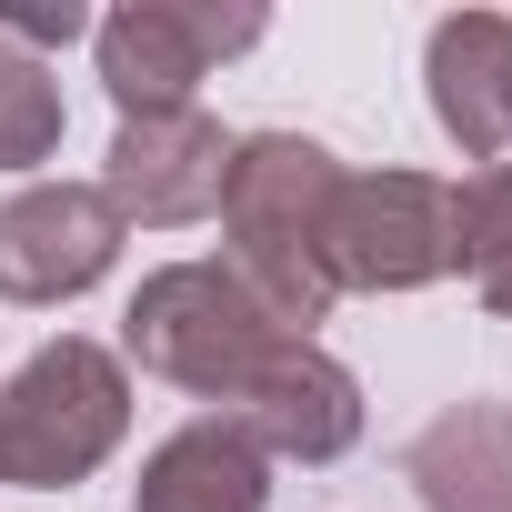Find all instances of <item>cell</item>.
Listing matches in <instances>:
<instances>
[{
    "label": "cell",
    "instance_id": "1",
    "mask_svg": "<svg viewBox=\"0 0 512 512\" xmlns=\"http://www.w3.org/2000/svg\"><path fill=\"white\" fill-rule=\"evenodd\" d=\"M332 201H342V161L302 131H251L231 141V171H221V231H231V272L241 292L262 302L282 332L312 342V322L342 302L332 292Z\"/></svg>",
    "mask_w": 512,
    "mask_h": 512
},
{
    "label": "cell",
    "instance_id": "2",
    "mask_svg": "<svg viewBox=\"0 0 512 512\" xmlns=\"http://www.w3.org/2000/svg\"><path fill=\"white\" fill-rule=\"evenodd\" d=\"M131 432V372L121 352L61 332L41 342L11 382H0V482L11 492H71L81 472H101Z\"/></svg>",
    "mask_w": 512,
    "mask_h": 512
},
{
    "label": "cell",
    "instance_id": "3",
    "mask_svg": "<svg viewBox=\"0 0 512 512\" xmlns=\"http://www.w3.org/2000/svg\"><path fill=\"white\" fill-rule=\"evenodd\" d=\"M272 342H282V322L241 292L231 262H171V272H151V282L131 292V312H121V352H131L141 372L201 392V402H231L251 372H262Z\"/></svg>",
    "mask_w": 512,
    "mask_h": 512
},
{
    "label": "cell",
    "instance_id": "4",
    "mask_svg": "<svg viewBox=\"0 0 512 512\" xmlns=\"http://www.w3.org/2000/svg\"><path fill=\"white\" fill-rule=\"evenodd\" d=\"M262 41V11L251 0H131V11L91 21V51H101V91L121 101V121L141 111H191V91L211 81V61Z\"/></svg>",
    "mask_w": 512,
    "mask_h": 512
},
{
    "label": "cell",
    "instance_id": "5",
    "mask_svg": "<svg viewBox=\"0 0 512 512\" xmlns=\"http://www.w3.org/2000/svg\"><path fill=\"white\" fill-rule=\"evenodd\" d=\"M332 292H422L452 272V191L422 171H342L332 201Z\"/></svg>",
    "mask_w": 512,
    "mask_h": 512
},
{
    "label": "cell",
    "instance_id": "6",
    "mask_svg": "<svg viewBox=\"0 0 512 512\" xmlns=\"http://www.w3.org/2000/svg\"><path fill=\"white\" fill-rule=\"evenodd\" d=\"M121 211L101 181H31L0 201V302H81L121 262Z\"/></svg>",
    "mask_w": 512,
    "mask_h": 512
},
{
    "label": "cell",
    "instance_id": "7",
    "mask_svg": "<svg viewBox=\"0 0 512 512\" xmlns=\"http://www.w3.org/2000/svg\"><path fill=\"white\" fill-rule=\"evenodd\" d=\"M231 422L251 432L262 462H342V452L362 442V382H352L322 342L282 332V342L262 352V372L231 392Z\"/></svg>",
    "mask_w": 512,
    "mask_h": 512
},
{
    "label": "cell",
    "instance_id": "8",
    "mask_svg": "<svg viewBox=\"0 0 512 512\" xmlns=\"http://www.w3.org/2000/svg\"><path fill=\"white\" fill-rule=\"evenodd\" d=\"M221 171H231V141L221 121L191 101V111H141L111 131V211L141 221V231H181V221H211L221 211Z\"/></svg>",
    "mask_w": 512,
    "mask_h": 512
},
{
    "label": "cell",
    "instance_id": "9",
    "mask_svg": "<svg viewBox=\"0 0 512 512\" xmlns=\"http://www.w3.org/2000/svg\"><path fill=\"white\" fill-rule=\"evenodd\" d=\"M422 81H432V121L452 131V151L482 171L512 151V21L502 11H452L422 41Z\"/></svg>",
    "mask_w": 512,
    "mask_h": 512
},
{
    "label": "cell",
    "instance_id": "10",
    "mask_svg": "<svg viewBox=\"0 0 512 512\" xmlns=\"http://www.w3.org/2000/svg\"><path fill=\"white\" fill-rule=\"evenodd\" d=\"M262 502H272V462L251 452L231 412L181 422L131 482V512H262Z\"/></svg>",
    "mask_w": 512,
    "mask_h": 512
},
{
    "label": "cell",
    "instance_id": "11",
    "mask_svg": "<svg viewBox=\"0 0 512 512\" xmlns=\"http://www.w3.org/2000/svg\"><path fill=\"white\" fill-rule=\"evenodd\" d=\"M412 492L432 512H512V412L502 402H452L412 432L402 452Z\"/></svg>",
    "mask_w": 512,
    "mask_h": 512
},
{
    "label": "cell",
    "instance_id": "12",
    "mask_svg": "<svg viewBox=\"0 0 512 512\" xmlns=\"http://www.w3.org/2000/svg\"><path fill=\"white\" fill-rule=\"evenodd\" d=\"M61 151V81L0 41V171H41Z\"/></svg>",
    "mask_w": 512,
    "mask_h": 512
},
{
    "label": "cell",
    "instance_id": "13",
    "mask_svg": "<svg viewBox=\"0 0 512 512\" xmlns=\"http://www.w3.org/2000/svg\"><path fill=\"white\" fill-rule=\"evenodd\" d=\"M512 262V161H482L452 181V272H502Z\"/></svg>",
    "mask_w": 512,
    "mask_h": 512
},
{
    "label": "cell",
    "instance_id": "14",
    "mask_svg": "<svg viewBox=\"0 0 512 512\" xmlns=\"http://www.w3.org/2000/svg\"><path fill=\"white\" fill-rule=\"evenodd\" d=\"M91 31V11H71V0H61V11H0V41H11V51H61V41H81Z\"/></svg>",
    "mask_w": 512,
    "mask_h": 512
},
{
    "label": "cell",
    "instance_id": "15",
    "mask_svg": "<svg viewBox=\"0 0 512 512\" xmlns=\"http://www.w3.org/2000/svg\"><path fill=\"white\" fill-rule=\"evenodd\" d=\"M472 292H482V312H502V322H512V262H502V272H482Z\"/></svg>",
    "mask_w": 512,
    "mask_h": 512
}]
</instances>
